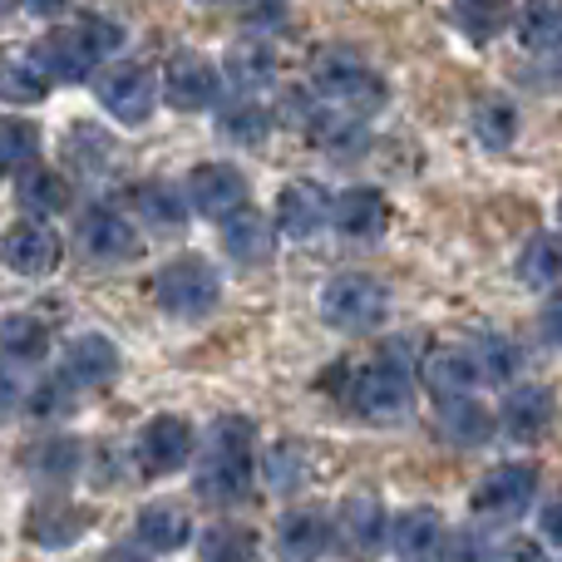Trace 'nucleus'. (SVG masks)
Listing matches in <instances>:
<instances>
[{
  "mask_svg": "<svg viewBox=\"0 0 562 562\" xmlns=\"http://www.w3.org/2000/svg\"><path fill=\"white\" fill-rule=\"evenodd\" d=\"M198 498L213 508L243 504L252 488V425L247 419H217L207 435V459L198 464L193 479Z\"/></svg>",
  "mask_w": 562,
  "mask_h": 562,
  "instance_id": "nucleus-1",
  "label": "nucleus"
},
{
  "mask_svg": "<svg viewBox=\"0 0 562 562\" xmlns=\"http://www.w3.org/2000/svg\"><path fill=\"white\" fill-rule=\"evenodd\" d=\"M40 49H45L49 75L55 79H65V85H85L109 55L124 49V25L109 20V15H75L69 25H59Z\"/></svg>",
  "mask_w": 562,
  "mask_h": 562,
  "instance_id": "nucleus-2",
  "label": "nucleus"
},
{
  "mask_svg": "<svg viewBox=\"0 0 562 562\" xmlns=\"http://www.w3.org/2000/svg\"><path fill=\"white\" fill-rule=\"evenodd\" d=\"M316 94L326 99V104L346 109V114L366 119L385 104V79L370 65H360L356 55H346V49H326V55L316 59Z\"/></svg>",
  "mask_w": 562,
  "mask_h": 562,
  "instance_id": "nucleus-3",
  "label": "nucleus"
},
{
  "mask_svg": "<svg viewBox=\"0 0 562 562\" xmlns=\"http://www.w3.org/2000/svg\"><path fill=\"white\" fill-rule=\"evenodd\" d=\"M321 316L330 330H375L390 316V291L366 272H340L321 291Z\"/></svg>",
  "mask_w": 562,
  "mask_h": 562,
  "instance_id": "nucleus-4",
  "label": "nucleus"
},
{
  "mask_svg": "<svg viewBox=\"0 0 562 562\" xmlns=\"http://www.w3.org/2000/svg\"><path fill=\"white\" fill-rule=\"evenodd\" d=\"M217 272H213V262H203L198 252H188V257H173V262L164 267V272L154 277V296H158V306L168 311V316H183V321H198V316H207V311L217 306Z\"/></svg>",
  "mask_w": 562,
  "mask_h": 562,
  "instance_id": "nucleus-5",
  "label": "nucleus"
},
{
  "mask_svg": "<svg viewBox=\"0 0 562 562\" xmlns=\"http://www.w3.org/2000/svg\"><path fill=\"white\" fill-rule=\"evenodd\" d=\"M350 405L366 419H375V425H390V419H400L409 409V375L395 360H370L350 380Z\"/></svg>",
  "mask_w": 562,
  "mask_h": 562,
  "instance_id": "nucleus-6",
  "label": "nucleus"
},
{
  "mask_svg": "<svg viewBox=\"0 0 562 562\" xmlns=\"http://www.w3.org/2000/svg\"><path fill=\"white\" fill-rule=\"evenodd\" d=\"M94 94L104 104L109 119L119 124H144L154 114V99H158V79L148 75L144 65H109L104 75H94Z\"/></svg>",
  "mask_w": 562,
  "mask_h": 562,
  "instance_id": "nucleus-7",
  "label": "nucleus"
},
{
  "mask_svg": "<svg viewBox=\"0 0 562 562\" xmlns=\"http://www.w3.org/2000/svg\"><path fill=\"white\" fill-rule=\"evenodd\" d=\"M538 494V474L528 464H498L479 479L474 488V514L484 524H514L518 514H528Z\"/></svg>",
  "mask_w": 562,
  "mask_h": 562,
  "instance_id": "nucleus-8",
  "label": "nucleus"
},
{
  "mask_svg": "<svg viewBox=\"0 0 562 562\" xmlns=\"http://www.w3.org/2000/svg\"><path fill=\"white\" fill-rule=\"evenodd\" d=\"M134 459H138V469H144L148 479L178 474V469L193 459V429H188V419H178V415L148 419V425L138 429V439H134Z\"/></svg>",
  "mask_w": 562,
  "mask_h": 562,
  "instance_id": "nucleus-9",
  "label": "nucleus"
},
{
  "mask_svg": "<svg viewBox=\"0 0 562 562\" xmlns=\"http://www.w3.org/2000/svg\"><path fill=\"white\" fill-rule=\"evenodd\" d=\"M164 99L178 114H203L217 104V69L198 49H178L164 65Z\"/></svg>",
  "mask_w": 562,
  "mask_h": 562,
  "instance_id": "nucleus-10",
  "label": "nucleus"
},
{
  "mask_svg": "<svg viewBox=\"0 0 562 562\" xmlns=\"http://www.w3.org/2000/svg\"><path fill=\"white\" fill-rule=\"evenodd\" d=\"M183 198H188L193 213L223 223V217H233V213H243L247 207V183H243V173L227 168V164H198L193 173H188Z\"/></svg>",
  "mask_w": 562,
  "mask_h": 562,
  "instance_id": "nucleus-11",
  "label": "nucleus"
},
{
  "mask_svg": "<svg viewBox=\"0 0 562 562\" xmlns=\"http://www.w3.org/2000/svg\"><path fill=\"white\" fill-rule=\"evenodd\" d=\"M55 75L40 45H5L0 49V99L5 104H40L49 94Z\"/></svg>",
  "mask_w": 562,
  "mask_h": 562,
  "instance_id": "nucleus-12",
  "label": "nucleus"
},
{
  "mask_svg": "<svg viewBox=\"0 0 562 562\" xmlns=\"http://www.w3.org/2000/svg\"><path fill=\"white\" fill-rule=\"evenodd\" d=\"M326 223H330V198H326L321 183L296 178V183L281 188V198H277V233L281 237L306 243V237H316Z\"/></svg>",
  "mask_w": 562,
  "mask_h": 562,
  "instance_id": "nucleus-13",
  "label": "nucleus"
},
{
  "mask_svg": "<svg viewBox=\"0 0 562 562\" xmlns=\"http://www.w3.org/2000/svg\"><path fill=\"white\" fill-rule=\"evenodd\" d=\"M75 243H79V252H85L89 262L109 267V262H124V257L138 247V237H134V223L119 217L114 207H89V213L79 217V227H75Z\"/></svg>",
  "mask_w": 562,
  "mask_h": 562,
  "instance_id": "nucleus-14",
  "label": "nucleus"
},
{
  "mask_svg": "<svg viewBox=\"0 0 562 562\" xmlns=\"http://www.w3.org/2000/svg\"><path fill=\"white\" fill-rule=\"evenodd\" d=\"M0 257L15 277H49L59 267V233L49 223H15L0 243Z\"/></svg>",
  "mask_w": 562,
  "mask_h": 562,
  "instance_id": "nucleus-15",
  "label": "nucleus"
},
{
  "mask_svg": "<svg viewBox=\"0 0 562 562\" xmlns=\"http://www.w3.org/2000/svg\"><path fill=\"white\" fill-rule=\"evenodd\" d=\"M445 518L435 508H405V514L390 524V548L400 562H439L445 553Z\"/></svg>",
  "mask_w": 562,
  "mask_h": 562,
  "instance_id": "nucleus-16",
  "label": "nucleus"
},
{
  "mask_svg": "<svg viewBox=\"0 0 562 562\" xmlns=\"http://www.w3.org/2000/svg\"><path fill=\"white\" fill-rule=\"evenodd\" d=\"M385 193H375V188H346V193L330 203V227H336L340 237H350V243H370V237L385 233Z\"/></svg>",
  "mask_w": 562,
  "mask_h": 562,
  "instance_id": "nucleus-17",
  "label": "nucleus"
},
{
  "mask_svg": "<svg viewBox=\"0 0 562 562\" xmlns=\"http://www.w3.org/2000/svg\"><path fill=\"white\" fill-rule=\"evenodd\" d=\"M114 370H119V346L109 336H99V330H85V336H75L65 346L59 375L69 385H104V380H114Z\"/></svg>",
  "mask_w": 562,
  "mask_h": 562,
  "instance_id": "nucleus-18",
  "label": "nucleus"
},
{
  "mask_svg": "<svg viewBox=\"0 0 562 562\" xmlns=\"http://www.w3.org/2000/svg\"><path fill=\"white\" fill-rule=\"evenodd\" d=\"M272 247H277V227L267 223L262 213L243 207V213L223 217V252L243 267H262L272 262Z\"/></svg>",
  "mask_w": 562,
  "mask_h": 562,
  "instance_id": "nucleus-19",
  "label": "nucleus"
},
{
  "mask_svg": "<svg viewBox=\"0 0 562 562\" xmlns=\"http://www.w3.org/2000/svg\"><path fill=\"white\" fill-rule=\"evenodd\" d=\"M419 380H425V390H435L439 400H454V395H469V390L479 385V370H474V360H469L464 346H439L425 356Z\"/></svg>",
  "mask_w": 562,
  "mask_h": 562,
  "instance_id": "nucleus-20",
  "label": "nucleus"
},
{
  "mask_svg": "<svg viewBox=\"0 0 562 562\" xmlns=\"http://www.w3.org/2000/svg\"><path fill=\"white\" fill-rule=\"evenodd\" d=\"M134 533L148 553H178L193 538V518H188L183 504H148V508H138Z\"/></svg>",
  "mask_w": 562,
  "mask_h": 562,
  "instance_id": "nucleus-21",
  "label": "nucleus"
},
{
  "mask_svg": "<svg viewBox=\"0 0 562 562\" xmlns=\"http://www.w3.org/2000/svg\"><path fill=\"white\" fill-rule=\"evenodd\" d=\"M49 350V326L30 311H15V316H0V360L5 366H40Z\"/></svg>",
  "mask_w": 562,
  "mask_h": 562,
  "instance_id": "nucleus-22",
  "label": "nucleus"
},
{
  "mask_svg": "<svg viewBox=\"0 0 562 562\" xmlns=\"http://www.w3.org/2000/svg\"><path fill=\"white\" fill-rule=\"evenodd\" d=\"M439 429H445L449 445L474 449L494 435V415L474 395H454V400H439Z\"/></svg>",
  "mask_w": 562,
  "mask_h": 562,
  "instance_id": "nucleus-23",
  "label": "nucleus"
},
{
  "mask_svg": "<svg viewBox=\"0 0 562 562\" xmlns=\"http://www.w3.org/2000/svg\"><path fill=\"white\" fill-rule=\"evenodd\" d=\"M326 518L311 514V508H296V514L281 518L277 528V553L281 562H316L321 553H326Z\"/></svg>",
  "mask_w": 562,
  "mask_h": 562,
  "instance_id": "nucleus-24",
  "label": "nucleus"
},
{
  "mask_svg": "<svg viewBox=\"0 0 562 562\" xmlns=\"http://www.w3.org/2000/svg\"><path fill=\"white\" fill-rule=\"evenodd\" d=\"M553 425V395L538 385H518L504 400V429L514 439H543V429Z\"/></svg>",
  "mask_w": 562,
  "mask_h": 562,
  "instance_id": "nucleus-25",
  "label": "nucleus"
},
{
  "mask_svg": "<svg viewBox=\"0 0 562 562\" xmlns=\"http://www.w3.org/2000/svg\"><path fill=\"white\" fill-rule=\"evenodd\" d=\"M340 543L350 548V553H375L380 538H385V508L375 504L370 494H356L346 498V508H340V524H336Z\"/></svg>",
  "mask_w": 562,
  "mask_h": 562,
  "instance_id": "nucleus-26",
  "label": "nucleus"
},
{
  "mask_svg": "<svg viewBox=\"0 0 562 562\" xmlns=\"http://www.w3.org/2000/svg\"><path fill=\"white\" fill-rule=\"evenodd\" d=\"M128 207L138 213V223L158 227V233H173L188 217V198L178 193L173 183H138L134 193H128Z\"/></svg>",
  "mask_w": 562,
  "mask_h": 562,
  "instance_id": "nucleus-27",
  "label": "nucleus"
},
{
  "mask_svg": "<svg viewBox=\"0 0 562 562\" xmlns=\"http://www.w3.org/2000/svg\"><path fill=\"white\" fill-rule=\"evenodd\" d=\"M518 40L533 55L562 49V0H524L518 5Z\"/></svg>",
  "mask_w": 562,
  "mask_h": 562,
  "instance_id": "nucleus-28",
  "label": "nucleus"
},
{
  "mask_svg": "<svg viewBox=\"0 0 562 562\" xmlns=\"http://www.w3.org/2000/svg\"><path fill=\"white\" fill-rule=\"evenodd\" d=\"M217 134H223L227 144L257 148V144H267V134H272V114H267V104H257L252 94H243V99H233V104H223Z\"/></svg>",
  "mask_w": 562,
  "mask_h": 562,
  "instance_id": "nucleus-29",
  "label": "nucleus"
},
{
  "mask_svg": "<svg viewBox=\"0 0 562 562\" xmlns=\"http://www.w3.org/2000/svg\"><path fill=\"white\" fill-rule=\"evenodd\" d=\"M227 79H233L243 94H257L277 79V55L267 40H243L237 49H227Z\"/></svg>",
  "mask_w": 562,
  "mask_h": 562,
  "instance_id": "nucleus-30",
  "label": "nucleus"
},
{
  "mask_svg": "<svg viewBox=\"0 0 562 562\" xmlns=\"http://www.w3.org/2000/svg\"><path fill=\"white\" fill-rule=\"evenodd\" d=\"M518 281L533 291L543 286H558L562 281V237L558 233H538L524 243V252H518Z\"/></svg>",
  "mask_w": 562,
  "mask_h": 562,
  "instance_id": "nucleus-31",
  "label": "nucleus"
},
{
  "mask_svg": "<svg viewBox=\"0 0 562 562\" xmlns=\"http://www.w3.org/2000/svg\"><path fill=\"white\" fill-rule=\"evenodd\" d=\"M464 350H469V360H474V370H479V385H508V380L518 375L514 340H504V336H474Z\"/></svg>",
  "mask_w": 562,
  "mask_h": 562,
  "instance_id": "nucleus-32",
  "label": "nucleus"
},
{
  "mask_svg": "<svg viewBox=\"0 0 562 562\" xmlns=\"http://www.w3.org/2000/svg\"><path fill=\"white\" fill-rule=\"evenodd\" d=\"M85 524L89 518L79 514V508H69V504H40L35 514H30L25 533L35 538V543H45V548H65V543H75V538L85 533Z\"/></svg>",
  "mask_w": 562,
  "mask_h": 562,
  "instance_id": "nucleus-33",
  "label": "nucleus"
},
{
  "mask_svg": "<svg viewBox=\"0 0 562 562\" xmlns=\"http://www.w3.org/2000/svg\"><path fill=\"white\" fill-rule=\"evenodd\" d=\"M20 203H25L35 217L65 213L69 207V178L55 173V168H25V173H20Z\"/></svg>",
  "mask_w": 562,
  "mask_h": 562,
  "instance_id": "nucleus-34",
  "label": "nucleus"
},
{
  "mask_svg": "<svg viewBox=\"0 0 562 562\" xmlns=\"http://www.w3.org/2000/svg\"><path fill=\"white\" fill-rule=\"evenodd\" d=\"M454 20L469 40H494L504 35V25L514 20V0H454Z\"/></svg>",
  "mask_w": 562,
  "mask_h": 562,
  "instance_id": "nucleus-35",
  "label": "nucleus"
},
{
  "mask_svg": "<svg viewBox=\"0 0 562 562\" xmlns=\"http://www.w3.org/2000/svg\"><path fill=\"white\" fill-rule=\"evenodd\" d=\"M518 134V109L508 99H479L474 104V138L484 148H508Z\"/></svg>",
  "mask_w": 562,
  "mask_h": 562,
  "instance_id": "nucleus-36",
  "label": "nucleus"
},
{
  "mask_svg": "<svg viewBox=\"0 0 562 562\" xmlns=\"http://www.w3.org/2000/svg\"><path fill=\"white\" fill-rule=\"evenodd\" d=\"M40 128L20 114H0V168H35Z\"/></svg>",
  "mask_w": 562,
  "mask_h": 562,
  "instance_id": "nucleus-37",
  "label": "nucleus"
},
{
  "mask_svg": "<svg viewBox=\"0 0 562 562\" xmlns=\"http://www.w3.org/2000/svg\"><path fill=\"white\" fill-rule=\"evenodd\" d=\"M25 469H30L35 479L65 484V479L79 469V445H75V439H45V445H35V449L25 454Z\"/></svg>",
  "mask_w": 562,
  "mask_h": 562,
  "instance_id": "nucleus-38",
  "label": "nucleus"
},
{
  "mask_svg": "<svg viewBox=\"0 0 562 562\" xmlns=\"http://www.w3.org/2000/svg\"><path fill=\"white\" fill-rule=\"evenodd\" d=\"M203 562H257V538H252V528L213 524V528L203 533Z\"/></svg>",
  "mask_w": 562,
  "mask_h": 562,
  "instance_id": "nucleus-39",
  "label": "nucleus"
},
{
  "mask_svg": "<svg viewBox=\"0 0 562 562\" xmlns=\"http://www.w3.org/2000/svg\"><path fill=\"white\" fill-rule=\"evenodd\" d=\"M69 409V380H45V385L30 395V415L35 419H59Z\"/></svg>",
  "mask_w": 562,
  "mask_h": 562,
  "instance_id": "nucleus-40",
  "label": "nucleus"
},
{
  "mask_svg": "<svg viewBox=\"0 0 562 562\" xmlns=\"http://www.w3.org/2000/svg\"><path fill=\"white\" fill-rule=\"evenodd\" d=\"M296 474H301V459H296V449H291V445H281L277 454L267 459V484L291 488V484H296Z\"/></svg>",
  "mask_w": 562,
  "mask_h": 562,
  "instance_id": "nucleus-41",
  "label": "nucleus"
},
{
  "mask_svg": "<svg viewBox=\"0 0 562 562\" xmlns=\"http://www.w3.org/2000/svg\"><path fill=\"white\" fill-rule=\"evenodd\" d=\"M494 562H548V553H543V543H533V538H508Z\"/></svg>",
  "mask_w": 562,
  "mask_h": 562,
  "instance_id": "nucleus-42",
  "label": "nucleus"
},
{
  "mask_svg": "<svg viewBox=\"0 0 562 562\" xmlns=\"http://www.w3.org/2000/svg\"><path fill=\"white\" fill-rule=\"evenodd\" d=\"M543 336L562 346V291H553V296L543 301Z\"/></svg>",
  "mask_w": 562,
  "mask_h": 562,
  "instance_id": "nucleus-43",
  "label": "nucleus"
},
{
  "mask_svg": "<svg viewBox=\"0 0 562 562\" xmlns=\"http://www.w3.org/2000/svg\"><path fill=\"white\" fill-rule=\"evenodd\" d=\"M538 533H543L548 543L562 548V498H553V504L543 508V518H538Z\"/></svg>",
  "mask_w": 562,
  "mask_h": 562,
  "instance_id": "nucleus-44",
  "label": "nucleus"
},
{
  "mask_svg": "<svg viewBox=\"0 0 562 562\" xmlns=\"http://www.w3.org/2000/svg\"><path fill=\"white\" fill-rule=\"evenodd\" d=\"M15 405H20V390H15V380L0 370V419H10L15 415Z\"/></svg>",
  "mask_w": 562,
  "mask_h": 562,
  "instance_id": "nucleus-45",
  "label": "nucleus"
},
{
  "mask_svg": "<svg viewBox=\"0 0 562 562\" xmlns=\"http://www.w3.org/2000/svg\"><path fill=\"white\" fill-rule=\"evenodd\" d=\"M20 5H25L30 15H59V10L69 5V0H20Z\"/></svg>",
  "mask_w": 562,
  "mask_h": 562,
  "instance_id": "nucleus-46",
  "label": "nucleus"
},
{
  "mask_svg": "<svg viewBox=\"0 0 562 562\" xmlns=\"http://www.w3.org/2000/svg\"><path fill=\"white\" fill-rule=\"evenodd\" d=\"M104 562H148L138 548H114V553H104Z\"/></svg>",
  "mask_w": 562,
  "mask_h": 562,
  "instance_id": "nucleus-47",
  "label": "nucleus"
},
{
  "mask_svg": "<svg viewBox=\"0 0 562 562\" xmlns=\"http://www.w3.org/2000/svg\"><path fill=\"white\" fill-rule=\"evenodd\" d=\"M15 5H20V0H0V20H5L10 10H15Z\"/></svg>",
  "mask_w": 562,
  "mask_h": 562,
  "instance_id": "nucleus-48",
  "label": "nucleus"
},
{
  "mask_svg": "<svg viewBox=\"0 0 562 562\" xmlns=\"http://www.w3.org/2000/svg\"><path fill=\"white\" fill-rule=\"evenodd\" d=\"M207 5H227V0H207Z\"/></svg>",
  "mask_w": 562,
  "mask_h": 562,
  "instance_id": "nucleus-49",
  "label": "nucleus"
}]
</instances>
